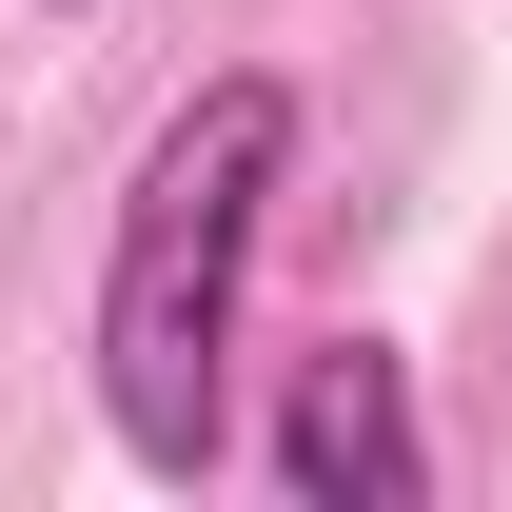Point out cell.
I'll use <instances>...</instances> for the list:
<instances>
[{
	"label": "cell",
	"instance_id": "obj_1",
	"mask_svg": "<svg viewBox=\"0 0 512 512\" xmlns=\"http://www.w3.org/2000/svg\"><path fill=\"white\" fill-rule=\"evenodd\" d=\"M276 178H296V79L237 60L158 119V158L119 197V256H99V414L178 493L217 473V375H237V296H256V237H276Z\"/></svg>",
	"mask_w": 512,
	"mask_h": 512
},
{
	"label": "cell",
	"instance_id": "obj_3",
	"mask_svg": "<svg viewBox=\"0 0 512 512\" xmlns=\"http://www.w3.org/2000/svg\"><path fill=\"white\" fill-rule=\"evenodd\" d=\"M60 20H79V0H60Z\"/></svg>",
	"mask_w": 512,
	"mask_h": 512
},
{
	"label": "cell",
	"instance_id": "obj_2",
	"mask_svg": "<svg viewBox=\"0 0 512 512\" xmlns=\"http://www.w3.org/2000/svg\"><path fill=\"white\" fill-rule=\"evenodd\" d=\"M276 493L296 512H414L434 493V414H414V355H375V335H335V355H296V394H276Z\"/></svg>",
	"mask_w": 512,
	"mask_h": 512
}]
</instances>
